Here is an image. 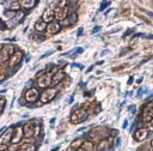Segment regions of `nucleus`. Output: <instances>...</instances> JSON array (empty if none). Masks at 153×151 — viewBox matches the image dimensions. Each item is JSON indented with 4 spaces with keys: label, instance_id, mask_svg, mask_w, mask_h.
Masks as SVG:
<instances>
[{
    "label": "nucleus",
    "instance_id": "obj_1",
    "mask_svg": "<svg viewBox=\"0 0 153 151\" xmlns=\"http://www.w3.org/2000/svg\"><path fill=\"white\" fill-rule=\"evenodd\" d=\"M14 46L12 44H6V46H3V48L0 49V64H4L6 61H8L10 58L14 54Z\"/></svg>",
    "mask_w": 153,
    "mask_h": 151
},
{
    "label": "nucleus",
    "instance_id": "obj_2",
    "mask_svg": "<svg viewBox=\"0 0 153 151\" xmlns=\"http://www.w3.org/2000/svg\"><path fill=\"white\" fill-rule=\"evenodd\" d=\"M56 95V89L55 88H48L45 89L44 91L41 94V102L42 103H47L50 100L54 98V96Z\"/></svg>",
    "mask_w": 153,
    "mask_h": 151
},
{
    "label": "nucleus",
    "instance_id": "obj_3",
    "mask_svg": "<svg viewBox=\"0 0 153 151\" xmlns=\"http://www.w3.org/2000/svg\"><path fill=\"white\" fill-rule=\"evenodd\" d=\"M25 101L26 102H30V103H34V102H36L37 100H38V97H40V94H38V91H37V89H35V88H30L28 91L25 93Z\"/></svg>",
    "mask_w": 153,
    "mask_h": 151
},
{
    "label": "nucleus",
    "instance_id": "obj_4",
    "mask_svg": "<svg viewBox=\"0 0 153 151\" xmlns=\"http://www.w3.org/2000/svg\"><path fill=\"white\" fill-rule=\"evenodd\" d=\"M23 137H24L23 127H21V126L14 127V128H13V133H12V139H11V143L19 144V142L23 139Z\"/></svg>",
    "mask_w": 153,
    "mask_h": 151
},
{
    "label": "nucleus",
    "instance_id": "obj_5",
    "mask_svg": "<svg viewBox=\"0 0 153 151\" xmlns=\"http://www.w3.org/2000/svg\"><path fill=\"white\" fill-rule=\"evenodd\" d=\"M86 118H87V112H86V110H84V109H78V110H76V112L72 115L71 120H72V123L76 124V123L85 121Z\"/></svg>",
    "mask_w": 153,
    "mask_h": 151
},
{
    "label": "nucleus",
    "instance_id": "obj_6",
    "mask_svg": "<svg viewBox=\"0 0 153 151\" xmlns=\"http://www.w3.org/2000/svg\"><path fill=\"white\" fill-rule=\"evenodd\" d=\"M52 77H53V76L50 73H45L43 76H40L38 82H37L38 86L40 88H47V86L52 85Z\"/></svg>",
    "mask_w": 153,
    "mask_h": 151
},
{
    "label": "nucleus",
    "instance_id": "obj_7",
    "mask_svg": "<svg viewBox=\"0 0 153 151\" xmlns=\"http://www.w3.org/2000/svg\"><path fill=\"white\" fill-rule=\"evenodd\" d=\"M12 133H13V128H7L1 135H0V144H5L8 146V144H11V139H12Z\"/></svg>",
    "mask_w": 153,
    "mask_h": 151
},
{
    "label": "nucleus",
    "instance_id": "obj_8",
    "mask_svg": "<svg viewBox=\"0 0 153 151\" xmlns=\"http://www.w3.org/2000/svg\"><path fill=\"white\" fill-rule=\"evenodd\" d=\"M22 58H23V54L22 52H14V54L8 60V66L10 67H14V66H18L22 61Z\"/></svg>",
    "mask_w": 153,
    "mask_h": 151
},
{
    "label": "nucleus",
    "instance_id": "obj_9",
    "mask_svg": "<svg viewBox=\"0 0 153 151\" xmlns=\"http://www.w3.org/2000/svg\"><path fill=\"white\" fill-rule=\"evenodd\" d=\"M23 132H24V137L30 138V137H34L35 135V127L33 124H25L23 127Z\"/></svg>",
    "mask_w": 153,
    "mask_h": 151
},
{
    "label": "nucleus",
    "instance_id": "obj_10",
    "mask_svg": "<svg viewBox=\"0 0 153 151\" xmlns=\"http://www.w3.org/2000/svg\"><path fill=\"white\" fill-rule=\"evenodd\" d=\"M54 11L50 10V9H47L44 12H43V16H42V21L45 22V23H48V22H52L54 19Z\"/></svg>",
    "mask_w": 153,
    "mask_h": 151
},
{
    "label": "nucleus",
    "instance_id": "obj_11",
    "mask_svg": "<svg viewBox=\"0 0 153 151\" xmlns=\"http://www.w3.org/2000/svg\"><path fill=\"white\" fill-rule=\"evenodd\" d=\"M65 78V73H64V71L62 70H60V71H57V72H55V74L52 77V84H57V83H60L61 80H62Z\"/></svg>",
    "mask_w": 153,
    "mask_h": 151
},
{
    "label": "nucleus",
    "instance_id": "obj_12",
    "mask_svg": "<svg viewBox=\"0 0 153 151\" xmlns=\"http://www.w3.org/2000/svg\"><path fill=\"white\" fill-rule=\"evenodd\" d=\"M47 30L50 33V34H56L59 30H60V25L59 23H55V22H50L49 25H47Z\"/></svg>",
    "mask_w": 153,
    "mask_h": 151
},
{
    "label": "nucleus",
    "instance_id": "obj_13",
    "mask_svg": "<svg viewBox=\"0 0 153 151\" xmlns=\"http://www.w3.org/2000/svg\"><path fill=\"white\" fill-rule=\"evenodd\" d=\"M66 14H67V9H66V7L57 9V11H56V13H55V18L61 21V19L66 18Z\"/></svg>",
    "mask_w": 153,
    "mask_h": 151
},
{
    "label": "nucleus",
    "instance_id": "obj_14",
    "mask_svg": "<svg viewBox=\"0 0 153 151\" xmlns=\"http://www.w3.org/2000/svg\"><path fill=\"white\" fill-rule=\"evenodd\" d=\"M146 135H147V131L146 130H139L135 133V139L141 142V140H144L146 138Z\"/></svg>",
    "mask_w": 153,
    "mask_h": 151
},
{
    "label": "nucleus",
    "instance_id": "obj_15",
    "mask_svg": "<svg viewBox=\"0 0 153 151\" xmlns=\"http://www.w3.org/2000/svg\"><path fill=\"white\" fill-rule=\"evenodd\" d=\"M19 3H21V6L26 7V9H31V7L36 4L35 0H21Z\"/></svg>",
    "mask_w": 153,
    "mask_h": 151
},
{
    "label": "nucleus",
    "instance_id": "obj_16",
    "mask_svg": "<svg viewBox=\"0 0 153 151\" xmlns=\"http://www.w3.org/2000/svg\"><path fill=\"white\" fill-rule=\"evenodd\" d=\"M35 29L37 30V31H44L45 29H47V23L43 22V21H38L36 24H35Z\"/></svg>",
    "mask_w": 153,
    "mask_h": 151
},
{
    "label": "nucleus",
    "instance_id": "obj_17",
    "mask_svg": "<svg viewBox=\"0 0 153 151\" xmlns=\"http://www.w3.org/2000/svg\"><path fill=\"white\" fill-rule=\"evenodd\" d=\"M19 9H21V3H19V1H17V0H12V1L10 3V9H8V10L17 12Z\"/></svg>",
    "mask_w": 153,
    "mask_h": 151
},
{
    "label": "nucleus",
    "instance_id": "obj_18",
    "mask_svg": "<svg viewBox=\"0 0 153 151\" xmlns=\"http://www.w3.org/2000/svg\"><path fill=\"white\" fill-rule=\"evenodd\" d=\"M81 147H83L84 150H86V151H92V150H93V143H92V142H89V140L83 142Z\"/></svg>",
    "mask_w": 153,
    "mask_h": 151
},
{
    "label": "nucleus",
    "instance_id": "obj_19",
    "mask_svg": "<svg viewBox=\"0 0 153 151\" xmlns=\"http://www.w3.org/2000/svg\"><path fill=\"white\" fill-rule=\"evenodd\" d=\"M108 146H109V142H108V140H105V139H102L101 142H98L97 149H98L99 151H102V150H105Z\"/></svg>",
    "mask_w": 153,
    "mask_h": 151
},
{
    "label": "nucleus",
    "instance_id": "obj_20",
    "mask_svg": "<svg viewBox=\"0 0 153 151\" xmlns=\"http://www.w3.org/2000/svg\"><path fill=\"white\" fill-rule=\"evenodd\" d=\"M14 16H16V12H14V11L6 10V11L4 12V17H5V19H6V21H7V19H12Z\"/></svg>",
    "mask_w": 153,
    "mask_h": 151
},
{
    "label": "nucleus",
    "instance_id": "obj_21",
    "mask_svg": "<svg viewBox=\"0 0 153 151\" xmlns=\"http://www.w3.org/2000/svg\"><path fill=\"white\" fill-rule=\"evenodd\" d=\"M25 16V12L24 11H17L16 12V16H14L13 18H14V22L16 23H18L19 21H22L23 19V17Z\"/></svg>",
    "mask_w": 153,
    "mask_h": 151
},
{
    "label": "nucleus",
    "instance_id": "obj_22",
    "mask_svg": "<svg viewBox=\"0 0 153 151\" xmlns=\"http://www.w3.org/2000/svg\"><path fill=\"white\" fill-rule=\"evenodd\" d=\"M76 18H78V16H76V13H72L71 16H69V19L67 21L68 24H74L76 22Z\"/></svg>",
    "mask_w": 153,
    "mask_h": 151
},
{
    "label": "nucleus",
    "instance_id": "obj_23",
    "mask_svg": "<svg viewBox=\"0 0 153 151\" xmlns=\"http://www.w3.org/2000/svg\"><path fill=\"white\" fill-rule=\"evenodd\" d=\"M81 144H83L81 139H78V140H74V142L72 143L71 147H72V149H76V147H80V146H81Z\"/></svg>",
    "mask_w": 153,
    "mask_h": 151
},
{
    "label": "nucleus",
    "instance_id": "obj_24",
    "mask_svg": "<svg viewBox=\"0 0 153 151\" xmlns=\"http://www.w3.org/2000/svg\"><path fill=\"white\" fill-rule=\"evenodd\" d=\"M5 103H6L5 98H0V114L3 113V110H4V108H5Z\"/></svg>",
    "mask_w": 153,
    "mask_h": 151
},
{
    "label": "nucleus",
    "instance_id": "obj_25",
    "mask_svg": "<svg viewBox=\"0 0 153 151\" xmlns=\"http://www.w3.org/2000/svg\"><path fill=\"white\" fill-rule=\"evenodd\" d=\"M109 5H110V1H106V0H104V1L102 3V5H101L99 11H104V9H105L106 6H109Z\"/></svg>",
    "mask_w": 153,
    "mask_h": 151
},
{
    "label": "nucleus",
    "instance_id": "obj_26",
    "mask_svg": "<svg viewBox=\"0 0 153 151\" xmlns=\"http://www.w3.org/2000/svg\"><path fill=\"white\" fill-rule=\"evenodd\" d=\"M5 150H7V145H5V144H0V151H5Z\"/></svg>",
    "mask_w": 153,
    "mask_h": 151
},
{
    "label": "nucleus",
    "instance_id": "obj_27",
    "mask_svg": "<svg viewBox=\"0 0 153 151\" xmlns=\"http://www.w3.org/2000/svg\"><path fill=\"white\" fill-rule=\"evenodd\" d=\"M99 30H101V26H96V28L93 29V31H92V33L95 34V33H97V31H99Z\"/></svg>",
    "mask_w": 153,
    "mask_h": 151
},
{
    "label": "nucleus",
    "instance_id": "obj_28",
    "mask_svg": "<svg viewBox=\"0 0 153 151\" xmlns=\"http://www.w3.org/2000/svg\"><path fill=\"white\" fill-rule=\"evenodd\" d=\"M76 151H86V150H84V149L80 146V147H78V150H76Z\"/></svg>",
    "mask_w": 153,
    "mask_h": 151
},
{
    "label": "nucleus",
    "instance_id": "obj_29",
    "mask_svg": "<svg viewBox=\"0 0 153 151\" xmlns=\"http://www.w3.org/2000/svg\"><path fill=\"white\" fill-rule=\"evenodd\" d=\"M147 14H149L151 17H153V13H152V12H148V11H147Z\"/></svg>",
    "mask_w": 153,
    "mask_h": 151
},
{
    "label": "nucleus",
    "instance_id": "obj_30",
    "mask_svg": "<svg viewBox=\"0 0 153 151\" xmlns=\"http://www.w3.org/2000/svg\"><path fill=\"white\" fill-rule=\"evenodd\" d=\"M16 151H23V150H22V149L19 147V149H18V150H16Z\"/></svg>",
    "mask_w": 153,
    "mask_h": 151
},
{
    "label": "nucleus",
    "instance_id": "obj_31",
    "mask_svg": "<svg viewBox=\"0 0 153 151\" xmlns=\"http://www.w3.org/2000/svg\"><path fill=\"white\" fill-rule=\"evenodd\" d=\"M1 48H3V46H0V49H1Z\"/></svg>",
    "mask_w": 153,
    "mask_h": 151
},
{
    "label": "nucleus",
    "instance_id": "obj_32",
    "mask_svg": "<svg viewBox=\"0 0 153 151\" xmlns=\"http://www.w3.org/2000/svg\"><path fill=\"white\" fill-rule=\"evenodd\" d=\"M152 146H153V142H152Z\"/></svg>",
    "mask_w": 153,
    "mask_h": 151
},
{
    "label": "nucleus",
    "instance_id": "obj_33",
    "mask_svg": "<svg viewBox=\"0 0 153 151\" xmlns=\"http://www.w3.org/2000/svg\"><path fill=\"white\" fill-rule=\"evenodd\" d=\"M5 151H8V150H5Z\"/></svg>",
    "mask_w": 153,
    "mask_h": 151
}]
</instances>
